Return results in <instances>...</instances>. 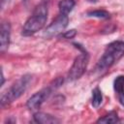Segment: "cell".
Returning <instances> with one entry per match:
<instances>
[{
  "label": "cell",
  "instance_id": "1",
  "mask_svg": "<svg viewBox=\"0 0 124 124\" xmlns=\"http://www.w3.org/2000/svg\"><path fill=\"white\" fill-rule=\"evenodd\" d=\"M124 56V42L123 41H114L108 44L98 60L96 65V72L102 74L108 71L111 66L118 62Z\"/></svg>",
  "mask_w": 124,
  "mask_h": 124
},
{
  "label": "cell",
  "instance_id": "2",
  "mask_svg": "<svg viewBox=\"0 0 124 124\" xmlns=\"http://www.w3.org/2000/svg\"><path fill=\"white\" fill-rule=\"evenodd\" d=\"M47 5L43 2L36 6L34 9L32 15L28 17V19L25 21L21 34L23 36H31L41 30L47 19Z\"/></svg>",
  "mask_w": 124,
  "mask_h": 124
},
{
  "label": "cell",
  "instance_id": "3",
  "mask_svg": "<svg viewBox=\"0 0 124 124\" xmlns=\"http://www.w3.org/2000/svg\"><path fill=\"white\" fill-rule=\"evenodd\" d=\"M32 80V76L31 75H24L20 78H18L9 89H7L2 95L0 99V104L1 107H5L16 99H18L28 88L30 82Z\"/></svg>",
  "mask_w": 124,
  "mask_h": 124
},
{
  "label": "cell",
  "instance_id": "4",
  "mask_svg": "<svg viewBox=\"0 0 124 124\" xmlns=\"http://www.w3.org/2000/svg\"><path fill=\"white\" fill-rule=\"evenodd\" d=\"M64 82V78L61 77L56 78L55 79H53L46 87L41 89L40 91L36 92L35 94H33L26 102V107L33 110V109H37L39 108L42 104L51 95V93L53 91H55L56 89H58Z\"/></svg>",
  "mask_w": 124,
  "mask_h": 124
},
{
  "label": "cell",
  "instance_id": "5",
  "mask_svg": "<svg viewBox=\"0 0 124 124\" xmlns=\"http://www.w3.org/2000/svg\"><path fill=\"white\" fill-rule=\"evenodd\" d=\"M74 45L77 46L76 47H78V49L81 52L75 58L73 65L68 72V79L70 81L78 79L85 73V71L87 69L88 62H89V54L86 52L85 48H83L78 44H74Z\"/></svg>",
  "mask_w": 124,
  "mask_h": 124
},
{
  "label": "cell",
  "instance_id": "6",
  "mask_svg": "<svg viewBox=\"0 0 124 124\" xmlns=\"http://www.w3.org/2000/svg\"><path fill=\"white\" fill-rule=\"evenodd\" d=\"M69 23V18L67 15L60 14L45 30L44 32V37L46 39H50L58 34H60L64 29L68 26Z\"/></svg>",
  "mask_w": 124,
  "mask_h": 124
},
{
  "label": "cell",
  "instance_id": "7",
  "mask_svg": "<svg viewBox=\"0 0 124 124\" xmlns=\"http://www.w3.org/2000/svg\"><path fill=\"white\" fill-rule=\"evenodd\" d=\"M10 38H11V25L9 22H3L1 24V32H0V50L4 52L8 49L10 46Z\"/></svg>",
  "mask_w": 124,
  "mask_h": 124
},
{
  "label": "cell",
  "instance_id": "8",
  "mask_svg": "<svg viewBox=\"0 0 124 124\" xmlns=\"http://www.w3.org/2000/svg\"><path fill=\"white\" fill-rule=\"evenodd\" d=\"M33 119L36 123L39 124H54V123H59V120L54 117L53 115L46 112H36L33 115Z\"/></svg>",
  "mask_w": 124,
  "mask_h": 124
},
{
  "label": "cell",
  "instance_id": "9",
  "mask_svg": "<svg viewBox=\"0 0 124 124\" xmlns=\"http://www.w3.org/2000/svg\"><path fill=\"white\" fill-rule=\"evenodd\" d=\"M75 5H76L75 0H60V2L58 4V8H59L60 14L68 15L69 13L72 12V10L74 9Z\"/></svg>",
  "mask_w": 124,
  "mask_h": 124
},
{
  "label": "cell",
  "instance_id": "10",
  "mask_svg": "<svg viewBox=\"0 0 124 124\" xmlns=\"http://www.w3.org/2000/svg\"><path fill=\"white\" fill-rule=\"evenodd\" d=\"M103 101V94L102 91L100 90L99 87H95L92 90V99H91V104L93 106V108H98Z\"/></svg>",
  "mask_w": 124,
  "mask_h": 124
},
{
  "label": "cell",
  "instance_id": "11",
  "mask_svg": "<svg viewBox=\"0 0 124 124\" xmlns=\"http://www.w3.org/2000/svg\"><path fill=\"white\" fill-rule=\"evenodd\" d=\"M120 120H119V117L117 115V112L116 111H110L109 113L104 115L103 117L99 118L97 120V123H105V124H108V123H118Z\"/></svg>",
  "mask_w": 124,
  "mask_h": 124
},
{
  "label": "cell",
  "instance_id": "12",
  "mask_svg": "<svg viewBox=\"0 0 124 124\" xmlns=\"http://www.w3.org/2000/svg\"><path fill=\"white\" fill-rule=\"evenodd\" d=\"M87 16L101 18V19H108V18H109L110 15L108 12H107L105 10H94V11L87 12Z\"/></svg>",
  "mask_w": 124,
  "mask_h": 124
},
{
  "label": "cell",
  "instance_id": "13",
  "mask_svg": "<svg viewBox=\"0 0 124 124\" xmlns=\"http://www.w3.org/2000/svg\"><path fill=\"white\" fill-rule=\"evenodd\" d=\"M113 89L117 94L124 91V76H118L113 81Z\"/></svg>",
  "mask_w": 124,
  "mask_h": 124
},
{
  "label": "cell",
  "instance_id": "14",
  "mask_svg": "<svg viewBox=\"0 0 124 124\" xmlns=\"http://www.w3.org/2000/svg\"><path fill=\"white\" fill-rule=\"evenodd\" d=\"M77 35V30L76 29H71L69 31H66L62 34V37L63 38H66V39H73L75 36Z\"/></svg>",
  "mask_w": 124,
  "mask_h": 124
},
{
  "label": "cell",
  "instance_id": "15",
  "mask_svg": "<svg viewBox=\"0 0 124 124\" xmlns=\"http://www.w3.org/2000/svg\"><path fill=\"white\" fill-rule=\"evenodd\" d=\"M117 98H118L119 103L124 107V91L121 92V93H119V94H117Z\"/></svg>",
  "mask_w": 124,
  "mask_h": 124
},
{
  "label": "cell",
  "instance_id": "16",
  "mask_svg": "<svg viewBox=\"0 0 124 124\" xmlns=\"http://www.w3.org/2000/svg\"><path fill=\"white\" fill-rule=\"evenodd\" d=\"M10 2H11V0H1V8H2V10H4L9 5Z\"/></svg>",
  "mask_w": 124,
  "mask_h": 124
},
{
  "label": "cell",
  "instance_id": "17",
  "mask_svg": "<svg viewBox=\"0 0 124 124\" xmlns=\"http://www.w3.org/2000/svg\"><path fill=\"white\" fill-rule=\"evenodd\" d=\"M1 78H2V81H1V85H3V84H4V81H5V78H4V74H3V71H2V77H1Z\"/></svg>",
  "mask_w": 124,
  "mask_h": 124
},
{
  "label": "cell",
  "instance_id": "18",
  "mask_svg": "<svg viewBox=\"0 0 124 124\" xmlns=\"http://www.w3.org/2000/svg\"><path fill=\"white\" fill-rule=\"evenodd\" d=\"M88 2H90V3H96L98 0H87Z\"/></svg>",
  "mask_w": 124,
  "mask_h": 124
},
{
  "label": "cell",
  "instance_id": "19",
  "mask_svg": "<svg viewBox=\"0 0 124 124\" xmlns=\"http://www.w3.org/2000/svg\"><path fill=\"white\" fill-rule=\"evenodd\" d=\"M44 1H47V0H44Z\"/></svg>",
  "mask_w": 124,
  "mask_h": 124
},
{
  "label": "cell",
  "instance_id": "20",
  "mask_svg": "<svg viewBox=\"0 0 124 124\" xmlns=\"http://www.w3.org/2000/svg\"><path fill=\"white\" fill-rule=\"evenodd\" d=\"M24 1H27V0H24Z\"/></svg>",
  "mask_w": 124,
  "mask_h": 124
}]
</instances>
